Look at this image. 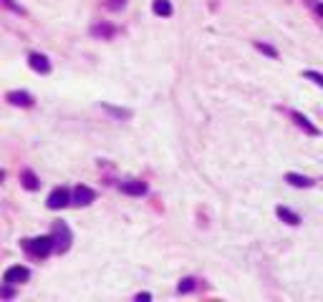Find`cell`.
<instances>
[{"label":"cell","mask_w":323,"mask_h":302,"mask_svg":"<svg viewBox=\"0 0 323 302\" xmlns=\"http://www.w3.org/2000/svg\"><path fill=\"white\" fill-rule=\"evenodd\" d=\"M26 249L36 257H46L51 249H53V237H38V240H31L26 242Z\"/></svg>","instance_id":"1"},{"label":"cell","mask_w":323,"mask_h":302,"mask_svg":"<svg viewBox=\"0 0 323 302\" xmlns=\"http://www.w3.org/2000/svg\"><path fill=\"white\" fill-rule=\"evenodd\" d=\"M3 279H5L8 285L26 282V279H28V270H26V267H20V265H15V267H8V270H5V274H3Z\"/></svg>","instance_id":"2"},{"label":"cell","mask_w":323,"mask_h":302,"mask_svg":"<svg viewBox=\"0 0 323 302\" xmlns=\"http://www.w3.org/2000/svg\"><path fill=\"white\" fill-rule=\"evenodd\" d=\"M96 199V194H94V189H89V186H76V191H73V202L78 204V207H86V204H91Z\"/></svg>","instance_id":"3"},{"label":"cell","mask_w":323,"mask_h":302,"mask_svg":"<svg viewBox=\"0 0 323 302\" xmlns=\"http://www.w3.org/2000/svg\"><path fill=\"white\" fill-rule=\"evenodd\" d=\"M69 204V191L66 189H53L48 197V209H63Z\"/></svg>","instance_id":"4"},{"label":"cell","mask_w":323,"mask_h":302,"mask_svg":"<svg viewBox=\"0 0 323 302\" xmlns=\"http://www.w3.org/2000/svg\"><path fill=\"white\" fill-rule=\"evenodd\" d=\"M56 232H58V237L53 240V249L66 252V249H69V244H71V234H69V229L61 224V227H56Z\"/></svg>","instance_id":"5"},{"label":"cell","mask_w":323,"mask_h":302,"mask_svg":"<svg viewBox=\"0 0 323 302\" xmlns=\"http://www.w3.org/2000/svg\"><path fill=\"white\" fill-rule=\"evenodd\" d=\"M5 98H8V103H13V106H33V96L26 93V91H10Z\"/></svg>","instance_id":"6"},{"label":"cell","mask_w":323,"mask_h":302,"mask_svg":"<svg viewBox=\"0 0 323 302\" xmlns=\"http://www.w3.org/2000/svg\"><path fill=\"white\" fill-rule=\"evenodd\" d=\"M28 63H31V68L38 71V73H48V71H51L48 58H46V56H40V53H33V56L28 58Z\"/></svg>","instance_id":"7"},{"label":"cell","mask_w":323,"mask_h":302,"mask_svg":"<svg viewBox=\"0 0 323 302\" xmlns=\"http://www.w3.org/2000/svg\"><path fill=\"white\" fill-rule=\"evenodd\" d=\"M119 189H121L124 194H134V197H142V194L146 191V184H142V181H124Z\"/></svg>","instance_id":"8"},{"label":"cell","mask_w":323,"mask_h":302,"mask_svg":"<svg viewBox=\"0 0 323 302\" xmlns=\"http://www.w3.org/2000/svg\"><path fill=\"white\" fill-rule=\"evenodd\" d=\"M20 181H23V186L28 189V191H33V189H38V179H36V174L33 171H23V174H20Z\"/></svg>","instance_id":"9"},{"label":"cell","mask_w":323,"mask_h":302,"mask_svg":"<svg viewBox=\"0 0 323 302\" xmlns=\"http://www.w3.org/2000/svg\"><path fill=\"white\" fill-rule=\"evenodd\" d=\"M152 10L157 15H172V5H169V0H154L152 3Z\"/></svg>","instance_id":"10"},{"label":"cell","mask_w":323,"mask_h":302,"mask_svg":"<svg viewBox=\"0 0 323 302\" xmlns=\"http://www.w3.org/2000/svg\"><path fill=\"white\" fill-rule=\"evenodd\" d=\"M286 179H288V184H293V186H306V189L313 186V181H311L308 177H300V174H288Z\"/></svg>","instance_id":"11"},{"label":"cell","mask_w":323,"mask_h":302,"mask_svg":"<svg viewBox=\"0 0 323 302\" xmlns=\"http://www.w3.org/2000/svg\"><path fill=\"white\" fill-rule=\"evenodd\" d=\"M278 217L281 219H286L288 224H298L300 219H298V214H293L290 209H286V207H278Z\"/></svg>","instance_id":"12"},{"label":"cell","mask_w":323,"mask_h":302,"mask_svg":"<svg viewBox=\"0 0 323 302\" xmlns=\"http://www.w3.org/2000/svg\"><path fill=\"white\" fill-rule=\"evenodd\" d=\"M295 121H298V126H303L308 134H318V131H316V126H311V123H308V119H303L300 114H295Z\"/></svg>","instance_id":"13"},{"label":"cell","mask_w":323,"mask_h":302,"mask_svg":"<svg viewBox=\"0 0 323 302\" xmlns=\"http://www.w3.org/2000/svg\"><path fill=\"white\" fill-rule=\"evenodd\" d=\"M192 287H195V279H192V277H184L177 290H179V292H192Z\"/></svg>","instance_id":"14"},{"label":"cell","mask_w":323,"mask_h":302,"mask_svg":"<svg viewBox=\"0 0 323 302\" xmlns=\"http://www.w3.org/2000/svg\"><path fill=\"white\" fill-rule=\"evenodd\" d=\"M306 76L313 81V83H318V86H323V76L321 73H316V71H306Z\"/></svg>","instance_id":"15"},{"label":"cell","mask_w":323,"mask_h":302,"mask_svg":"<svg viewBox=\"0 0 323 302\" xmlns=\"http://www.w3.org/2000/svg\"><path fill=\"white\" fill-rule=\"evenodd\" d=\"M13 295H15V290H13L10 285H3V287H0V297L8 300V297H13Z\"/></svg>","instance_id":"16"},{"label":"cell","mask_w":323,"mask_h":302,"mask_svg":"<svg viewBox=\"0 0 323 302\" xmlns=\"http://www.w3.org/2000/svg\"><path fill=\"white\" fill-rule=\"evenodd\" d=\"M91 33H94V35H111L114 30H111V28H106V26H104V28H101V26H96Z\"/></svg>","instance_id":"17"},{"label":"cell","mask_w":323,"mask_h":302,"mask_svg":"<svg viewBox=\"0 0 323 302\" xmlns=\"http://www.w3.org/2000/svg\"><path fill=\"white\" fill-rule=\"evenodd\" d=\"M106 111H111L114 116H129V111H124V109H114V106H104Z\"/></svg>","instance_id":"18"},{"label":"cell","mask_w":323,"mask_h":302,"mask_svg":"<svg viewBox=\"0 0 323 302\" xmlns=\"http://www.w3.org/2000/svg\"><path fill=\"white\" fill-rule=\"evenodd\" d=\"M257 48H260L263 53H268V56H275V51H273L270 46H263V43H257Z\"/></svg>","instance_id":"19"},{"label":"cell","mask_w":323,"mask_h":302,"mask_svg":"<svg viewBox=\"0 0 323 302\" xmlns=\"http://www.w3.org/2000/svg\"><path fill=\"white\" fill-rule=\"evenodd\" d=\"M149 297H152V295H149V292H142V295H137V302H146Z\"/></svg>","instance_id":"20"}]
</instances>
